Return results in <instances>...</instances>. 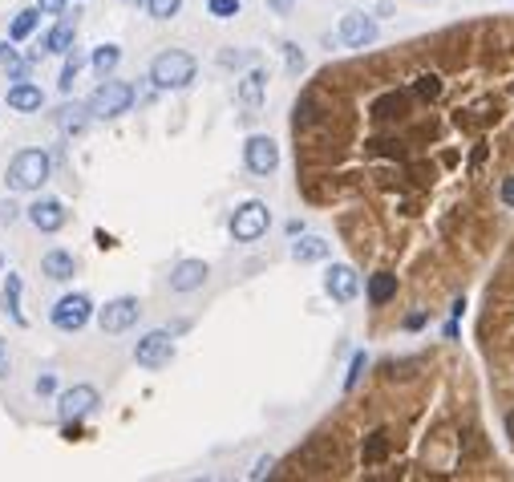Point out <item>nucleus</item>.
I'll return each instance as SVG.
<instances>
[{
    "label": "nucleus",
    "mask_w": 514,
    "mask_h": 482,
    "mask_svg": "<svg viewBox=\"0 0 514 482\" xmlns=\"http://www.w3.org/2000/svg\"><path fill=\"white\" fill-rule=\"evenodd\" d=\"M49 174H53V158H49L41 146H25V150L12 155L4 183H9V191H17V195H33L49 183Z\"/></svg>",
    "instance_id": "nucleus-1"
},
{
    "label": "nucleus",
    "mask_w": 514,
    "mask_h": 482,
    "mask_svg": "<svg viewBox=\"0 0 514 482\" xmlns=\"http://www.w3.org/2000/svg\"><path fill=\"white\" fill-rule=\"evenodd\" d=\"M199 73V61L187 49H162L158 57L150 61V81L154 89H187Z\"/></svg>",
    "instance_id": "nucleus-2"
},
{
    "label": "nucleus",
    "mask_w": 514,
    "mask_h": 482,
    "mask_svg": "<svg viewBox=\"0 0 514 482\" xmlns=\"http://www.w3.org/2000/svg\"><path fill=\"white\" fill-rule=\"evenodd\" d=\"M134 97H138V89L130 86V81H118L114 73L110 78H102L97 81V89L89 94V114L94 118H102V122H110V118H122V114H130V106H134Z\"/></svg>",
    "instance_id": "nucleus-3"
},
{
    "label": "nucleus",
    "mask_w": 514,
    "mask_h": 482,
    "mask_svg": "<svg viewBox=\"0 0 514 482\" xmlns=\"http://www.w3.org/2000/svg\"><path fill=\"white\" fill-rule=\"evenodd\" d=\"M231 240L235 243H256L267 235V227H272V211H267V203L264 199H243L231 211Z\"/></svg>",
    "instance_id": "nucleus-4"
},
{
    "label": "nucleus",
    "mask_w": 514,
    "mask_h": 482,
    "mask_svg": "<svg viewBox=\"0 0 514 482\" xmlns=\"http://www.w3.org/2000/svg\"><path fill=\"white\" fill-rule=\"evenodd\" d=\"M89 317H97V309L86 292H65V296L49 309V320H53L58 333H81V328L89 325Z\"/></svg>",
    "instance_id": "nucleus-5"
},
{
    "label": "nucleus",
    "mask_w": 514,
    "mask_h": 482,
    "mask_svg": "<svg viewBox=\"0 0 514 482\" xmlns=\"http://www.w3.org/2000/svg\"><path fill=\"white\" fill-rule=\"evenodd\" d=\"M138 317H142L138 296H114L97 309V328H102L105 337H118V333H130L138 325Z\"/></svg>",
    "instance_id": "nucleus-6"
},
{
    "label": "nucleus",
    "mask_w": 514,
    "mask_h": 482,
    "mask_svg": "<svg viewBox=\"0 0 514 482\" xmlns=\"http://www.w3.org/2000/svg\"><path fill=\"white\" fill-rule=\"evenodd\" d=\"M134 361L142 369H162L174 361V333H166V328H154V333H146L138 345H134Z\"/></svg>",
    "instance_id": "nucleus-7"
},
{
    "label": "nucleus",
    "mask_w": 514,
    "mask_h": 482,
    "mask_svg": "<svg viewBox=\"0 0 514 482\" xmlns=\"http://www.w3.org/2000/svg\"><path fill=\"white\" fill-rule=\"evenodd\" d=\"M25 219H29L41 235H53V232H61V227L69 223V211H65V203H61V199L41 195V199H33L29 207H25Z\"/></svg>",
    "instance_id": "nucleus-8"
},
{
    "label": "nucleus",
    "mask_w": 514,
    "mask_h": 482,
    "mask_svg": "<svg viewBox=\"0 0 514 482\" xmlns=\"http://www.w3.org/2000/svg\"><path fill=\"white\" fill-rule=\"evenodd\" d=\"M377 37H381V29H377V20H372L369 12H344L341 17L336 41H341L344 49H369Z\"/></svg>",
    "instance_id": "nucleus-9"
},
{
    "label": "nucleus",
    "mask_w": 514,
    "mask_h": 482,
    "mask_svg": "<svg viewBox=\"0 0 514 482\" xmlns=\"http://www.w3.org/2000/svg\"><path fill=\"white\" fill-rule=\"evenodd\" d=\"M324 292L336 304H353L361 296V276H357L353 264H328V272H324Z\"/></svg>",
    "instance_id": "nucleus-10"
},
{
    "label": "nucleus",
    "mask_w": 514,
    "mask_h": 482,
    "mask_svg": "<svg viewBox=\"0 0 514 482\" xmlns=\"http://www.w3.org/2000/svg\"><path fill=\"white\" fill-rule=\"evenodd\" d=\"M97 405H102V394L94 386H73L65 394H58V417L61 422H81V417L94 414Z\"/></svg>",
    "instance_id": "nucleus-11"
},
{
    "label": "nucleus",
    "mask_w": 514,
    "mask_h": 482,
    "mask_svg": "<svg viewBox=\"0 0 514 482\" xmlns=\"http://www.w3.org/2000/svg\"><path fill=\"white\" fill-rule=\"evenodd\" d=\"M243 163H248L251 174L267 179V174H276V166H280V146L267 134H251L248 142H243Z\"/></svg>",
    "instance_id": "nucleus-12"
},
{
    "label": "nucleus",
    "mask_w": 514,
    "mask_h": 482,
    "mask_svg": "<svg viewBox=\"0 0 514 482\" xmlns=\"http://www.w3.org/2000/svg\"><path fill=\"white\" fill-rule=\"evenodd\" d=\"M211 268L203 260H179L171 268V292H179V296H187V292H199L203 284H207Z\"/></svg>",
    "instance_id": "nucleus-13"
},
{
    "label": "nucleus",
    "mask_w": 514,
    "mask_h": 482,
    "mask_svg": "<svg viewBox=\"0 0 514 482\" xmlns=\"http://www.w3.org/2000/svg\"><path fill=\"white\" fill-rule=\"evenodd\" d=\"M41 276L53 284H69L77 276V256L65 248H49L45 256H41Z\"/></svg>",
    "instance_id": "nucleus-14"
},
{
    "label": "nucleus",
    "mask_w": 514,
    "mask_h": 482,
    "mask_svg": "<svg viewBox=\"0 0 514 482\" xmlns=\"http://www.w3.org/2000/svg\"><path fill=\"white\" fill-rule=\"evenodd\" d=\"M20 296H25V280H20V272H4V284H0V309L12 317V325H29V317L20 312Z\"/></svg>",
    "instance_id": "nucleus-15"
},
{
    "label": "nucleus",
    "mask_w": 514,
    "mask_h": 482,
    "mask_svg": "<svg viewBox=\"0 0 514 482\" xmlns=\"http://www.w3.org/2000/svg\"><path fill=\"white\" fill-rule=\"evenodd\" d=\"M4 97H9V110H17V114H33V110L45 106V94H41V86H37V81H29V78H25V81H12Z\"/></svg>",
    "instance_id": "nucleus-16"
},
{
    "label": "nucleus",
    "mask_w": 514,
    "mask_h": 482,
    "mask_svg": "<svg viewBox=\"0 0 514 482\" xmlns=\"http://www.w3.org/2000/svg\"><path fill=\"white\" fill-rule=\"evenodd\" d=\"M73 41H77V12H73V17H61L58 25L41 37V49H45V53H69Z\"/></svg>",
    "instance_id": "nucleus-17"
},
{
    "label": "nucleus",
    "mask_w": 514,
    "mask_h": 482,
    "mask_svg": "<svg viewBox=\"0 0 514 482\" xmlns=\"http://www.w3.org/2000/svg\"><path fill=\"white\" fill-rule=\"evenodd\" d=\"M385 463H389V434L385 430H369L361 438V466L364 471H377Z\"/></svg>",
    "instance_id": "nucleus-18"
},
{
    "label": "nucleus",
    "mask_w": 514,
    "mask_h": 482,
    "mask_svg": "<svg viewBox=\"0 0 514 482\" xmlns=\"http://www.w3.org/2000/svg\"><path fill=\"white\" fill-rule=\"evenodd\" d=\"M328 251H333V243L324 240V235H304V232H300V240L292 243V260L295 264H320V260H328Z\"/></svg>",
    "instance_id": "nucleus-19"
},
{
    "label": "nucleus",
    "mask_w": 514,
    "mask_h": 482,
    "mask_svg": "<svg viewBox=\"0 0 514 482\" xmlns=\"http://www.w3.org/2000/svg\"><path fill=\"white\" fill-rule=\"evenodd\" d=\"M264 97H267V73L264 69H248L243 81H239V102H243L248 110H259L264 106Z\"/></svg>",
    "instance_id": "nucleus-20"
},
{
    "label": "nucleus",
    "mask_w": 514,
    "mask_h": 482,
    "mask_svg": "<svg viewBox=\"0 0 514 482\" xmlns=\"http://www.w3.org/2000/svg\"><path fill=\"white\" fill-rule=\"evenodd\" d=\"M397 288H401V280L397 276H393V272H372L369 276V304L372 309H385V304H389L393 296H397Z\"/></svg>",
    "instance_id": "nucleus-21"
},
{
    "label": "nucleus",
    "mask_w": 514,
    "mask_h": 482,
    "mask_svg": "<svg viewBox=\"0 0 514 482\" xmlns=\"http://www.w3.org/2000/svg\"><path fill=\"white\" fill-rule=\"evenodd\" d=\"M89 118H94V114H89V106H77V102H73V106H65V110H61V114H58V126H61V134H65V138H77V134H86Z\"/></svg>",
    "instance_id": "nucleus-22"
},
{
    "label": "nucleus",
    "mask_w": 514,
    "mask_h": 482,
    "mask_svg": "<svg viewBox=\"0 0 514 482\" xmlns=\"http://www.w3.org/2000/svg\"><path fill=\"white\" fill-rule=\"evenodd\" d=\"M37 25H41V9L33 4V9H20L17 17H12V25H9V41L17 45V41H29L33 33H37Z\"/></svg>",
    "instance_id": "nucleus-23"
},
{
    "label": "nucleus",
    "mask_w": 514,
    "mask_h": 482,
    "mask_svg": "<svg viewBox=\"0 0 514 482\" xmlns=\"http://www.w3.org/2000/svg\"><path fill=\"white\" fill-rule=\"evenodd\" d=\"M89 65H94L97 78H110V73L122 65V49H118V45H97L94 57H89Z\"/></svg>",
    "instance_id": "nucleus-24"
},
{
    "label": "nucleus",
    "mask_w": 514,
    "mask_h": 482,
    "mask_svg": "<svg viewBox=\"0 0 514 482\" xmlns=\"http://www.w3.org/2000/svg\"><path fill=\"white\" fill-rule=\"evenodd\" d=\"M81 69H86V53H81V49H69L65 65H61V78H58L61 94H73V81H77V73H81Z\"/></svg>",
    "instance_id": "nucleus-25"
},
{
    "label": "nucleus",
    "mask_w": 514,
    "mask_h": 482,
    "mask_svg": "<svg viewBox=\"0 0 514 482\" xmlns=\"http://www.w3.org/2000/svg\"><path fill=\"white\" fill-rule=\"evenodd\" d=\"M0 65H4V73H9V81H25V73H29V65H33V61H29V57H20L17 49L0 45Z\"/></svg>",
    "instance_id": "nucleus-26"
},
{
    "label": "nucleus",
    "mask_w": 514,
    "mask_h": 482,
    "mask_svg": "<svg viewBox=\"0 0 514 482\" xmlns=\"http://www.w3.org/2000/svg\"><path fill=\"white\" fill-rule=\"evenodd\" d=\"M146 12H150L154 20H171L182 12V0H146Z\"/></svg>",
    "instance_id": "nucleus-27"
},
{
    "label": "nucleus",
    "mask_w": 514,
    "mask_h": 482,
    "mask_svg": "<svg viewBox=\"0 0 514 482\" xmlns=\"http://www.w3.org/2000/svg\"><path fill=\"white\" fill-rule=\"evenodd\" d=\"M364 365H369V357H364V348H357V353H353V365H349V373H344V394H353V389H357V381H361Z\"/></svg>",
    "instance_id": "nucleus-28"
},
{
    "label": "nucleus",
    "mask_w": 514,
    "mask_h": 482,
    "mask_svg": "<svg viewBox=\"0 0 514 482\" xmlns=\"http://www.w3.org/2000/svg\"><path fill=\"white\" fill-rule=\"evenodd\" d=\"M284 57H288V73H292V78H300V73H304V53H300V45H295V41H284Z\"/></svg>",
    "instance_id": "nucleus-29"
},
{
    "label": "nucleus",
    "mask_w": 514,
    "mask_h": 482,
    "mask_svg": "<svg viewBox=\"0 0 514 482\" xmlns=\"http://www.w3.org/2000/svg\"><path fill=\"white\" fill-rule=\"evenodd\" d=\"M207 12L219 20H231V17H239V0H207Z\"/></svg>",
    "instance_id": "nucleus-30"
},
{
    "label": "nucleus",
    "mask_w": 514,
    "mask_h": 482,
    "mask_svg": "<svg viewBox=\"0 0 514 482\" xmlns=\"http://www.w3.org/2000/svg\"><path fill=\"white\" fill-rule=\"evenodd\" d=\"M498 203H502V207H510V211H514V174H506L502 183H498Z\"/></svg>",
    "instance_id": "nucleus-31"
},
{
    "label": "nucleus",
    "mask_w": 514,
    "mask_h": 482,
    "mask_svg": "<svg viewBox=\"0 0 514 482\" xmlns=\"http://www.w3.org/2000/svg\"><path fill=\"white\" fill-rule=\"evenodd\" d=\"M276 466H280L276 458H259L256 471H251V478H256V482H259V478H272V474H276Z\"/></svg>",
    "instance_id": "nucleus-32"
},
{
    "label": "nucleus",
    "mask_w": 514,
    "mask_h": 482,
    "mask_svg": "<svg viewBox=\"0 0 514 482\" xmlns=\"http://www.w3.org/2000/svg\"><path fill=\"white\" fill-rule=\"evenodd\" d=\"M33 389H37V397H49V394H53V389H58V377H53V373L37 377V386H33Z\"/></svg>",
    "instance_id": "nucleus-33"
},
{
    "label": "nucleus",
    "mask_w": 514,
    "mask_h": 482,
    "mask_svg": "<svg viewBox=\"0 0 514 482\" xmlns=\"http://www.w3.org/2000/svg\"><path fill=\"white\" fill-rule=\"evenodd\" d=\"M17 219H20L17 203H4V199H0V227H4V223H17Z\"/></svg>",
    "instance_id": "nucleus-34"
},
{
    "label": "nucleus",
    "mask_w": 514,
    "mask_h": 482,
    "mask_svg": "<svg viewBox=\"0 0 514 482\" xmlns=\"http://www.w3.org/2000/svg\"><path fill=\"white\" fill-rule=\"evenodd\" d=\"M9 369H12V357H9V340L0 337V381L9 377Z\"/></svg>",
    "instance_id": "nucleus-35"
},
{
    "label": "nucleus",
    "mask_w": 514,
    "mask_h": 482,
    "mask_svg": "<svg viewBox=\"0 0 514 482\" xmlns=\"http://www.w3.org/2000/svg\"><path fill=\"white\" fill-rule=\"evenodd\" d=\"M426 320H429V312H410V317L401 320V325L410 328V333H418V328H426Z\"/></svg>",
    "instance_id": "nucleus-36"
},
{
    "label": "nucleus",
    "mask_w": 514,
    "mask_h": 482,
    "mask_svg": "<svg viewBox=\"0 0 514 482\" xmlns=\"http://www.w3.org/2000/svg\"><path fill=\"white\" fill-rule=\"evenodd\" d=\"M65 4H69V0H37L41 12H65Z\"/></svg>",
    "instance_id": "nucleus-37"
},
{
    "label": "nucleus",
    "mask_w": 514,
    "mask_h": 482,
    "mask_svg": "<svg viewBox=\"0 0 514 482\" xmlns=\"http://www.w3.org/2000/svg\"><path fill=\"white\" fill-rule=\"evenodd\" d=\"M219 61H223V65H243L248 53H231V49H227V53H219Z\"/></svg>",
    "instance_id": "nucleus-38"
},
{
    "label": "nucleus",
    "mask_w": 514,
    "mask_h": 482,
    "mask_svg": "<svg viewBox=\"0 0 514 482\" xmlns=\"http://www.w3.org/2000/svg\"><path fill=\"white\" fill-rule=\"evenodd\" d=\"M267 9L280 12V17H288V12H292V0H267Z\"/></svg>",
    "instance_id": "nucleus-39"
},
{
    "label": "nucleus",
    "mask_w": 514,
    "mask_h": 482,
    "mask_svg": "<svg viewBox=\"0 0 514 482\" xmlns=\"http://www.w3.org/2000/svg\"><path fill=\"white\" fill-rule=\"evenodd\" d=\"M502 425H506V438H510V442H514V409H510V414H506V422H502Z\"/></svg>",
    "instance_id": "nucleus-40"
},
{
    "label": "nucleus",
    "mask_w": 514,
    "mask_h": 482,
    "mask_svg": "<svg viewBox=\"0 0 514 482\" xmlns=\"http://www.w3.org/2000/svg\"><path fill=\"white\" fill-rule=\"evenodd\" d=\"M122 4H146V0H122Z\"/></svg>",
    "instance_id": "nucleus-41"
},
{
    "label": "nucleus",
    "mask_w": 514,
    "mask_h": 482,
    "mask_svg": "<svg viewBox=\"0 0 514 482\" xmlns=\"http://www.w3.org/2000/svg\"><path fill=\"white\" fill-rule=\"evenodd\" d=\"M421 4H429V0H421Z\"/></svg>",
    "instance_id": "nucleus-42"
}]
</instances>
